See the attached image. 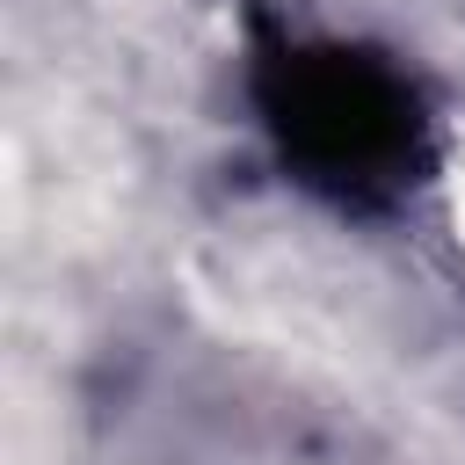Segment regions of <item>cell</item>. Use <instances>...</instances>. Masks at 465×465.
I'll return each instance as SVG.
<instances>
[{
  "instance_id": "1",
  "label": "cell",
  "mask_w": 465,
  "mask_h": 465,
  "mask_svg": "<svg viewBox=\"0 0 465 465\" xmlns=\"http://www.w3.org/2000/svg\"><path fill=\"white\" fill-rule=\"evenodd\" d=\"M443 225H450V240H458V254H465V124H458L450 145H443Z\"/></svg>"
}]
</instances>
